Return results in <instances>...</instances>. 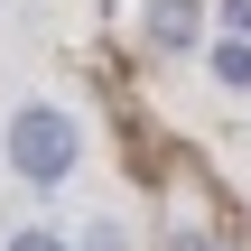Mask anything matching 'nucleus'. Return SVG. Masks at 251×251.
<instances>
[{
    "label": "nucleus",
    "mask_w": 251,
    "mask_h": 251,
    "mask_svg": "<svg viewBox=\"0 0 251 251\" xmlns=\"http://www.w3.org/2000/svg\"><path fill=\"white\" fill-rule=\"evenodd\" d=\"M75 149H84V140H75V121H65V112H47V102L9 121V158H19V177H37V186H56V177L75 168Z\"/></svg>",
    "instance_id": "obj_1"
},
{
    "label": "nucleus",
    "mask_w": 251,
    "mask_h": 251,
    "mask_svg": "<svg viewBox=\"0 0 251 251\" xmlns=\"http://www.w3.org/2000/svg\"><path fill=\"white\" fill-rule=\"evenodd\" d=\"M196 19H205V0H149V37H158V47H186Z\"/></svg>",
    "instance_id": "obj_2"
},
{
    "label": "nucleus",
    "mask_w": 251,
    "mask_h": 251,
    "mask_svg": "<svg viewBox=\"0 0 251 251\" xmlns=\"http://www.w3.org/2000/svg\"><path fill=\"white\" fill-rule=\"evenodd\" d=\"M214 75H224L233 93L251 84V28H242V37H224V47H214Z\"/></svg>",
    "instance_id": "obj_3"
},
{
    "label": "nucleus",
    "mask_w": 251,
    "mask_h": 251,
    "mask_svg": "<svg viewBox=\"0 0 251 251\" xmlns=\"http://www.w3.org/2000/svg\"><path fill=\"white\" fill-rule=\"evenodd\" d=\"M9 251H65V242H56V233H19Z\"/></svg>",
    "instance_id": "obj_4"
},
{
    "label": "nucleus",
    "mask_w": 251,
    "mask_h": 251,
    "mask_svg": "<svg viewBox=\"0 0 251 251\" xmlns=\"http://www.w3.org/2000/svg\"><path fill=\"white\" fill-rule=\"evenodd\" d=\"M186 251H224V242H186Z\"/></svg>",
    "instance_id": "obj_5"
}]
</instances>
